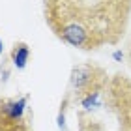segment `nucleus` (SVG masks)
Segmentation results:
<instances>
[{
	"instance_id": "nucleus-1",
	"label": "nucleus",
	"mask_w": 131,
	"mask_h": 131,
	"mask_svg": "<svg viewBox=\"0 0 131 131\" xmlns=\"http://www.w3.org/2000/svg\"><path fill=\"white\" fill-rule=\"evenodd\" d=\"M107 84H109L107 71L96 64L88 62V64L73 68L71 77H69V92L66 97H73L77 101L82 96H86V94L103 92L107 88Z\"/></svg>"
},
{
	"instance_id": "nucleus-2",
	"label": "nucleus",
	"mask_w": 131,
	"mask_h": 131,
	"mask_svg": "<svg viewBox=\"0 0 131 131\" xmlns=\"http://www.w3.org/2000/svg\"><path fill=\"white\" fill-rule=\"evenodd\" d=\"M30 58V47H28L25 41H17L11 49V62L17 69H25L26 62Z\"/></svg>"
},
{
	"instance_id": "nucleus-4",
	"label": "nucleus",
	"mask_w": 131,
	"mask_h": 131,
	"mask_svg": "<svg viewBox=\"0 0 131 131\" xmlns=\"http://www.w3.org/2000/svg\"><path fill=\"white\" fill-rule=\"evenodd\" d=\"M2 51H4V47H2V41H0V54H2Z\"/></svg>"
},
{
	"instance_id": "nucleus-3",
	"label": "nucleus",
	"mask_w": 131,
	"mask_h": 131,
	"mask_svg": "<svg viewBox=\"0 0 131 131\" xmlns=\"http://www.w3.org/2000/svg\"><path fill=\"white\" fill-rule=\"evenodd\" d=\"M112 56H114V60H118V62H120L122 58H124V54H122V51H116V52H114V54H112Z\"/></svg>"
}]
</instances>
